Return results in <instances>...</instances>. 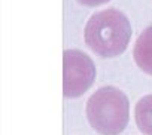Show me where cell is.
Listing matches in <instances>:
<instances>
[{
	"mask_svg": "<svg viewBox=\"0 0 152 135\" xmlns=\"http://www.w3.org/2000/svg\"><path fill=\"white\" fill-rule=\"evenodd\" d=\"M85 43L103 58L121 55L131 39V24L118 9L96 12L85 25Z\"/></svg>",
	"mask_w": 152,
	"mask_h": 135,
	"instance_id": "cell-1",
	"label": "cell"
},
{
	"mask_svg": "<svg viewBox=\"0 0 152 135\" xmlns=\"http://www.w3.org/2000/svg\"><path fill=\"white\" fill-rule=\"evenodd\" d=\"M87 117L99 134L119 135L130 119V101L121 89L103 86L90 97Z\"/></svg>",
	"mask_w": 152,
	"mask_h": 135,
	"instance_id": "cell-2",
	"label": "cell"
},
{
	"mask_svg": "<svg viewBox=\"0 0 152 135\" xmlns=\"http://www.w3.org/2000/svg\"><path fill=\"white\" fill-rule=\"evenodd\" d=\"M64 62V77H63V92L66 98L81 97L90 89L96 79V65L93 59L78 51L67 49L63 56Z\"/></svg>",
	"mask_w": 152,
	"mask_h": 135,
	"instance_id": "cell-3",
	"label": "cell"
},
{
	"mask_svg": "<svg viewBox=\"0 0 152 135\" xmlns=\"http://www.w3.org/2000/svg\"><path fill=\"white\" fill-rule=\"evenodd\" d=\"M133 56L139 69L152 76V25L145 28L137 37Z\"/></svg>",
	"mask_w": 152,
	"mask_h": 135,
	"instance_id": "cell-4",
	"label": "cell"
},
{
	"mask_svg": "<svg viewBox=\"0 0 152 135\" xmlns=\"http://www.w3.org/2000/svg\"><path fill=\"white\" fill-rule=\"evenodd\" d=\"M137 128L145 135H152V94L140 98L134 108Z\"/></svg>",
	"mask_w": 152,
	"mask_h": 135,
	"instance_id": "cell-5",
	"label": "cell"
},
{
	"mask_svg": "<svg viewBox=\"0 0 152 135\" xmlns=\"http://www.w3.org/2000/svg\"><path fill=\"white\" fill-rule=\"evenodd\" d=\"M81 5H85V6H99V5H103V3H107L109 0H78Z\"/></svg>",
	"mask_w": 152,
	"mask_h": 135,
	"instance_id": "cell-6",
	"label": "cell"
}]
</instances>
